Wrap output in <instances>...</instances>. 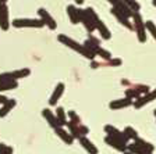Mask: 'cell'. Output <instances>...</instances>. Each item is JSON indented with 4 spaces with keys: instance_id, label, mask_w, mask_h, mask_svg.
Masks as SVG:
<instances>
[{
    "instance_id": "obj_7",
    "label": "cell",
    "mask_w": 156,
    "mask_h": 154,
    "mask_svg": "<svg viewBox=\"0 0 156 154\" xmlns=\"http://www.w3.org/2000/svg\"><path fill=\"white\" fill-rule=\"evenodd\" d=\"M38 14H39V18L42 19L43 22H45V25L48 26L50 31H55V29L57 28V22H56L55 18H53V17L49 14V11L46 9L41 7V9L38 10Z\"/></svg>"
},
{
    "instance_id": "obj_32",
    "label": "cell",
    "mask_w": 156,
    "mask_h": 154,
    "mask_svg": "<svg viewBox=\"0 0 156 154\" xmlns=\"http://www.w3.org/2000/svg\"><path fill=\"white\" fill-rule=\"evenodd\" d=\"M68 117H70V121L75 122V124H81V118L78 117V114L75 111H68Z\"/></svg>"
},
{
    "instance_id": "obj_4",
    "label": "cell",
    "mask_w": 156,
    "mask_h": 154,
    "mask_svg": "<svg viewBox=\"0 0 156 154\" xmlns=\"http://www.w3.org/2000/svg\"><path fill=\"white\" fill-rule=\"evenodd\" d=\"M133 25H134V31L136 32V36H138V40L141 43H145L146 42V26H145V22H144L142 17H141L140 13H134L133 14Z\"/></svg>"
},
{
    "instance_id": "obj_13",
    "label": "cell",
    "mask_w": 156,
    "mask_h": 154,
    "mask_svg": "<svg viewBox=\"0 0 156 154\" xmlns=\"http://www.w3.org/2000/svg\"><path fill=\"white\" fill-rule=\"evenodd\" d=\"M64 89H66V86H64V84H63V82H60V84L56 85L52 96H50V100H49V104H50L52 107L56 106V103L60 100V97H62L63 93H64Z\"/></svg>"
},
{
    "instance_id": "obj_16",
    "label": "cell",
    "mask_w": 156,
    "mask_h": 154,
    "mask_svg": "<svg viewBox=\"0 0 156 154\" xmlns=\"http://www.w3.org/2000/svg\"><path fill=\"white\" fill-rule=\"evenodd\" d=\"M67 15H68V18H70V22H71L73 25H77V24H80V9H77L74 4H70V6H67Z\"/></svg>"
},
{
    "instance_id": "obj_27",
    "label": "cell",
    "mask_w": 156,
    "mask_h": 154,
    "mask_svg": "<svg viewBox=\"0 0 156 154\" xmlns=\"http://www.w3.org/2000/svg\"><path fill=\"white\" fill-rule=\"evenodd\" d=\"M124 3L128 6V9L131 10V11H134V13H138L141 10V4L136 2V0H123Z\"/></svg>"
},
{
    "instance_id": "obj_17",
    "label": "cell",
    "mask_w": 156,
    "mask_h": 154,
    "mask_svg": "<svg viewBox=\"0 0 156 154\" xmlns=\"http://www.w3.org/2000/svg\"><path fill=\"white\" fill-rule=\"evenodd\" d=\"M78 142H80V145H81L82 147H84L89 154H98V153H99L98 147L94 145V143H92L91 140H89V139L87 138V136H81V138L78 139Z\"/></svg>"
},
{
    "instance_id": "obj_19",
    "label": "cell",
    "mask_w": 156,
    "mask_h": 154,
    "mask_svg": "<svg viewBox=\"0 0 156 154\" xmlns=\"http://www.w3.org/2000/svg\"><path fill=\"white\" fill-rule=\"evenodd\" d=\"M105 142H106L110 147H113L114 150H117V151H123L124 153V151L127 150V145H124V143H121V142L116 140V139H113L112 136H109V135L105 138Z\"/></svg>"
},
{
    "instance_id": "obj_41",
    "label": "cell",
    "mask_w": 156,
    "mask_h": 154,
    "mask_svg": "<svg viewBox=\"0 0 156 154\" xmlns=\"http://www.w3.org/2000/svg\"><path fill=\"white\" fill-rule=\"evenodd\" d=\"M152 4H153V6L156 7V0H152Z\"/></svg>"
},
{
    "instance_id": "obj_43",
    "label": "cell",
    "mask_w": 156,
    "mask_h": 154,
    "mask_svg": "<svg viewBox=\"0 0 156 154\" xmlns=\"http://www.w3.org/2000/svg\"><path fill=\"white\" fill-rule=\"evenodd\" d=\"M153 114H155V117H156V110H155V112H153Z\"/></svg>"
},
{
    "instance_id": "obj_11",
    "label": "cell",
    "mask_w": 156,
    "mask_h": 154,
    "mask_svg": "<svg viewBox=\"0 0 156 154\" xmlns=\"http://www.w3.org/2000/svg\"><path fill=\"white\" fill-rule=\"evenodd\" d=\"M42 115H43V118L46 119V122H48V124L52 126V128H56V126H62V124L58 122L56 114L50 108H43L42 110Z\"/></svg>"
},
{
    "instance_id": "obj_21",
    "label": "cell",
    "mask_w": 156,
    "mask_h": 154,
    "mask_svg": "<svg viewBox=\"0 0 156 154\" xmlns=\"http://www.w3.org/2000/svg\"><path fill=\"white\" fill-rule=\"evenodd\" d=\"M14 107H16V100L14 99H9L4 104H2V107H0V118L6 117Z\"/></svg>"
},
{
    "instance_id": "obj_37",
    "label": "cell",
    "mask_w": 156,
    "mask_h": 154,
    "mask_svg": "<svg viewBox=\"0 0 156 154\" xmlns=\"http://www.w3.org/2000/svg\"><path fill=\"white\" fill-rule=\"evenodd\" d=\"M7 146L4 143H0V154H4V150H6Z\"/></svg>"
},
{
    "instance_id": "obj_24",
    "label": "cell",
    "mask_w": 156,
    "mask_h": 154,
    "mask_svg": "<svg viewBox=\"0 0 156 154\" xmlns=\"http://www.w3.org/2000/svg\"><path fill=\"white\" fill-rule=\"evenodd\" d=\"M18 86V80H4L0 82V93L4 90H13Z\"/></svg>"
},
{
    "instance_id": "obj_10",
    "label": "cell",
    "mask_w": 156,
    "mask_h": 154,
    "mask_svg": "<svg viewBox=\"0 0 156 154\" xmlns=\"http://www.w3.org/2000/svg\"><path fill=\"white\" fill-rule=\"evenodd\" d=\"M134 104V100L128 99V97H124V99H119V100H113V101L109 103V108L112 110H121V108H127Z\"/></svg>"
},
{
    "instance_id": "obj_39",
    "label": "cell",
    "mask_w": 156,
    "mask_h": 154,
    "mask_svg": "<svg viewBox=\"0 0 156 154\" xmlns=\"http://www.w3.org/2000/svg\"><path fill=\"white\" fill-rule=\"evenodd\" d=\"M75 3H77V4H82V3H84V0H75Z\"/></svg>"
},
{
    "instance_id": "obj_15",
    "label": "cell",
    "mask_w": 156,
    "mask_h": 154,
    "mask_svg": "<svg viewBox=\"0 0 156 154\" xmlns=\"http://www.w3.org/2000/svg\"><path fill=\"white\" fill-rule=\"evenodd\" d=\"M110 11H112V14H113V15L117 18V21H119V22H120L121 25L124 26V28H127L128 31H134V25H133V22H130V19L127 18V17H124L123 14H121L120 11H117L116 9H112Z\"/></svg>"
},
{
    "instance_id": "obj_30",
    "label": "cell",
    "mask_w": 156,
    "mask_h": 154,
    "mask_svg": "<svg viewBox=\"0 0 156 154\" xmlns=\"http://www.w3.org/2000/svg\"><path fill=\"white\" fill-rule=\"evenodd\" d=\"M145 26H146V31H148V32L153 36V39L156 40V25L152 22V21H146Z\"/></svg>"
},
{
    "instance_id": "obj_5",
    "label": "cell",
    "mask_w": 156,
    "mask_h": 154,
    "mask_svg": "<svg viewBox=\"0 0 156 154\" xmlns=\"http://www.w3.org/2000/svg\"><path fill=\"white\" fill-rule=\"evenodd\" d=\"M105 132H106L109 136H112L113 139H116V140L121 142V143H124V145H128V140H130V139L127 138V135L124 133V131L123 132L119 131V129L113 125H106L105 126Z\"/></svg>"
},
{
    "instance_id": "obj_9",
    "label": "cell",
    "mask_w": 156,
    "mask_h": 154,
    "mask_svg": "<svg viewBox=\"0 0 156 154\" xmlns=\"http://www.w3.org/2000/svg\"><path fill=\"white\" fill-rule=\"evenodd\" d=\"M107 2L113 6V9H116L117 11H120L124 17H127V18H131V17H133L134 11H131V10L128 9V6L124 3L123 0H107Z\"/></svg>"
},
{
    "instance_id": "obj_6",
    "label": "cell",
    "mask_w": 156,
    "mask_h": 154,
    "mask_svg": "<svg viewBox=\"0 0 156 154\" xmlns=\"http://www.w3.org/2000/svg\"><path fill=\"white\" fill-rule=\"evenodd\" d=\"M80 22L84 25V28L87 29L88 33H94L96 31V26H95V21L91 18V17L87 14L85 10L80 9Z\"/></svg>"
},
{
    "instance_id": "obj_29",
    "label": "cell",
    "mask_w": 156,
    "mask_h": 154,
    "mask_svg": "<svg viewBox=\"0 0 156 154\" xmlns=\"http://www.w3.org/2000/svg\"><path fill=\"white\" fill-rule=\"evenodd\" d=\"M126 97H128V99H131V100H136L141 97V94L133 87V89H126Z\"/></svg>"
},
{
    "instance_id": "obj_33",
    "label": "cell",
    "mask_w": 156,
    "mask_h": 154,
    "mask_svg": "<svg viewBox=\"0 0 156 154\" xmlns=\"http://www.w3.org/2000/svg\"><path fill=\"white\" fill-rule=\"evenodd\" d=\"M121 63H123V61H121L120 58H110V60L106 61V64L110 65V67H119V65H121Z\"/></svg>"
},
{
    "instance_id": "obj_14",
    "label": "cell",
    "mask_w": 156,
    "mask_h": 154,
    "mask_svg": "<svg viewBox=\"0 0 156 154\" xmlns=\"http://www.w3.org/2000/svg\"><path fill=\"white\" fill-rule=\"evenodd\" d=\"M95 26H96V31L99 33H101V38L105 39V40H109V39L112 38V33L110 31L107 29V26L105 25V22L102 21V19H95Z\"/></svg>"
},
{
    "instance_id": "obj_26",
    "label": "cell",
    "mask_w": 156,
    "mask_h": 154,
    "mask_svg": "<svg viewBox=\"0 0 156 154\" xmlns=\"http://www.w3.org/2000/svg\"><path fill=\"white\" fill-rule=\"evenodd\" d=\"M134 142H135V143H136L138 146H141L142 149H145V150H148V151H153V150H155V146L151 145L149 142H145L144 139H141L140 136H138V138H136Z\"/></svg>"
},
{
    "instance_id": "obj_8",
    "label": "cell",
    "mask_w": 156,
    "mask_h": 154,
    "mask_svg": "<svg viewBox=\"0 0 156 154\" xmlns=\"http://www.w3.org/2000/svg\"><path fill=\"white\" fill-rule=\"evenodd\" d=\"M153 100H156V89L152 90V92H148L146 94H142L140 99L134 100V104H133V106H134V108L140 110V108H142L145 104H148V103L153 101Z\"/></svg>"
},
{
    "instance_id": "obj_34",
    "label": "cell",
    "mask_w": 156,
    "mask_h": 154,
    "mask_svg": "<svg viewBox=\"0 0 156 154\" xmlns=\"http://www.w3.org/2000/svg\"><path fill=\"white\" fill-rule=\"evenodd\" d=\"M80 132H81V136H87L88 133H89V128L88 126H85V125H82V124H80Z\"/></svg>"
},
{
    "instance_id": "obj_23",
    "label": "cell",
    "mask_w": 156,
    "mask_h": 154,
    "mask_svg": "<svg viewBox=\"0 0 156 154\" xmlns=\"http://www.w3.org/2000/svg\"><path fill=\"white\" fill-rule=\"evenodd\" d=\"M127 150L131 151L133 154H152V151H148L145 149H142L141 146L136 145L135 142H134L133 145H127Z\"/></svg>"
},
{
    "instance_id": "obj_38",
    "label": "cell",
    "mask_w": 156,
    "mask_h": 154,
    "mask_svg": "<svg viewBox=\"0 0 156 154\" xmlns=\"http://www.w3.org/2000/svg\"><path fill=\"white\" fill-rule=\"evenodd\" d=\"M3 2H2V0H0V15H2V10H3Z\"/></svg>"
},
{
    "instance_id": "obj_3",
    "label": "cell",
    "mask_w": 156,
    "mask_h": 154,
    "mask_svg": "<svg viewBox=\"0 0 156 154\" xmlns=\"http://www.w3.org/2000/svg\"><path fill=\"white\" fill-rule=\"evenodd\" d=\"M11 25L14 28H42L45 22L41 18H14Z\"/></svg>"
},
{
    "instance_id": "obj_36",
    "label": "cell",
    "mask_w": 156,
    "mask_h": 154,
    "mask_svg": "<svg viewBox=\"0 0 156 154\" xmlns=\"http://www.w3.org/2000/svg\"><path fill=\"white\" fill-rule=\"evenodd\" d=\"M4 154H13V147H10V146H7L6 150H4Z\"/></svg>"
},
{
    "instance_id": "obj_42",
    "label": "cell",
    "mask_w": 156,
    "mask_h": 154,
    "mask_svg": "<svg viewBox=\"0 0 156 154\" xmlns=\"http://www.w3.org/2000/svg\"><path fill=\"white\" fill-rule=\"evenodd\" d=\"M2 2H3V3H7V0H2Z\"/></svg>"
},
{
    "instance_id": "obj_18",
    "label": "cell",
    "mask_w": 156,
    "mask_h": 154,
    "mask_svg": "<svg viewBox=\"0 0 156 154\" xmlns=\"http://www.w3.org/2000/svg\"><path fill=\"white\" fill-rule=\"evenodd\" d=\"M10 18H9V7L7 3L3 4V10H2V15H0V29L7 31L10 28Z\"/></svg>"
},
{
    "instance_id": "obj_2",
    "label": "cell",
    "mask_w": 156,
    "mask_h": 154,
    "mask_svg": "<svg viewBox=\"0 0 156 154\" xmlns=\"http://www.w3.org/2000/svg\"><path fill=\"white\" fill-rule=\"evenodd\" d=\"M84 45L87 46V47L89 49V50H91L95 56H101L105 61H107V60H110V58H112V53H110V51H107V50H105V49L101 46L99 39L95 38L92 33H88V39L85 40Z\"/></svg>"
},
{
    "instance_id": "obj_28",
    "label": "cell",
    "mask_w": 156,
    "mask_h": 154,
    "mask_svg": "<svg viewBox=\"0 0 156 154\" xmlns=\"http://www.w3.org/2000/svg\"><path fill=\"white\" fill-rule=\"evenodd\" d=\"M124 133H126L127 138L130 139V140H135V139L138 138V133H136V131L133 126H127V128L124 129Z\"/></svg>"
},
{
    "instance_id": "obj_20",
    "label": "cell",
    "mask_w": 156,
    "mask_h": 154,
    "mask_svg": "<svg viewBox=\"0 0 156 154\" xmlns=\"http://www.w3.org/2000/svg\"><path fill=\"white\" fill-rule=\"evenodd\" d=\"M29 74H31V70H28V68H21V70H16V71L9 72L10 78L13 80H20V79H23V78H27Z\"/></svg>"
},
{
    "instance_id": "obj_31",
    "label": "cell",
    "mask_w": 156,
    "mask_h": 154,
    "mask_svg": "<svg viewBox=\"0 0 156 154\" xmlns=\"http://www.w3.org/2000/svg\"><path fill=\"white\" fill-rule=\"evenodd\" d=\"M134 89H135L141 96H142V94H146L148 92H149V86H145V85H135Z\"/></svg>"
},
{
    "instance_id": "obj_22",
    "label": "cell",
    "mask_w": 156,
    "mask_h": 154,
    "mask_svg": "<svg viewBox=\"0 0 156 154\" xmlns=\"http://www.w3.org/2000/svg\"><path fill=\"white\" fill-rule=\"evenodd\" d=\"M80 124H75V122H73V121H68L67 122V128H68V132L71 133V136L74 139H80L81 138V132H80Z\"/></svg>"
},
{
    "instance_id": "obj_12",
    "label": "cell",
    "mask_w": 156,
    "mask_h": 154,
    "mask_svg": "<svg viewBox=\"0 0 156 154\" xmlns=\"http://www.w3.org/2000/svg\"><path fill=\"white\" fill-rule=\"evenodd\" d=\"M55 129V133L58 136V138L62 139L63 142H64L67 146H70V145H73V142H74V138L71 136V133L70 132H67L63 126H56V128H53Z\"/></svg>"
},
{
    "instance_id": "obj_25",
    "label": "cell",
    "mask_w": 156,
    "mask_h": 154,
    "mask_svg": "<svg viewBox=\"0 0 156 154\" xmlns=\"http://www.w3.org/2000/svg\"><path fill=\"white\" fill-rule=\"evenodd\" d=\"M56 117H57V119H58V122L62 124V126H66L67 125V117H66V111H64V108L63 107H57L56 108Z\"/></svg>"
},
{
    "instance_id": "obj_35",
    "label": "cell",
    "mask_w": 156,
    "mask_h": 154,
    "mask_svg": "<svg viewBox=\"0 0 156 154\" xmlns=\"http://www.w3.org/2000/svg\"><path fill=\"white\" fill-rule=\"evenodd\" d=\"M7 100H9V99H7L6 96H3V94H0V106H2V104H4V103H6Z\"/></svg>"
},
{
    "instance_id": "obj_1",
    "label": "cell",
    "mask_w": 156,
    "mask_h": 154,
    "mask_svg": "<svg viewBox=\"0 0 156 154\" xmlns=\"http://www.w3.org/2000/svg\"><path fill=\"white\" fill-rule=\"evenodd\" d=\"M57 40L60 43H63V45H66L67 47L73 49L74 51H77V53H80L81 56H84L85 58H88V60H94L95 58V54L92 53L89 49L85 45H80L78 42H75L74 39L68 38L67 35H58L57 36Z\"/></svg>"
},
{
    "instance_id": "obj_40",
    "label": "cell",
    "mask_w": 156,
    "mask_h": 154,
    "mask_svg": "<svg viewBox=\"0 0 156 154\" xmlns=\"http://www.w3.org/2000/svg\"><path fill=\"white\" fill-rule=\"evenodd\" d=\"M124 154H133V153H131V151H128V150H126V151H124Z\"/></svg>"
}]
</instances>
